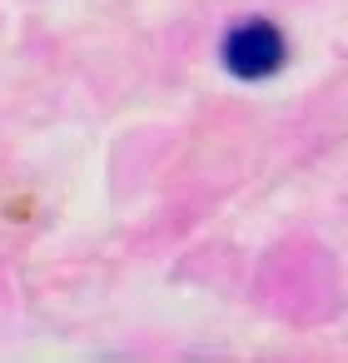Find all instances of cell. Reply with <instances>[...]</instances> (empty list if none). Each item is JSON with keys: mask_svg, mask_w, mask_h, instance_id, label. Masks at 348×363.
I'll return each instance as SVG.
<instances>
[{"mask_svg": "<svg viewBox=\"0 0 348 363\" xmlns=\"http://www.w3.org/2000/svg\"><path fill=\"white\" fill-rule=\"evenodd\" d=\"M219 60L234 80L244 85H259V80H274L284 65H288V40L274 21H244L224 35L219 45Z\"/></svg>", "mask_w": 348, "mask_h": 363, "instance_id": "cell-1", "label": "cell"}]
</instances>
